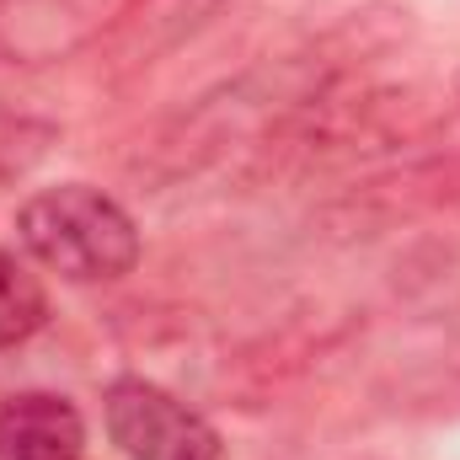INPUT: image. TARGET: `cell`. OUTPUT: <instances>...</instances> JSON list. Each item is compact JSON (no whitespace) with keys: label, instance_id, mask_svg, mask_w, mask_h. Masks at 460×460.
Here are the masks:
<instances>
[{"label":"cell","instance_id":"6da1fadb","mask_svg":"<svg viewBox=\"0 0 460 460\" xmlns=\"http://www.w3.org/2000/svg\"><path fill=\"white\" fill-rule=\"evenodd\" d=\"M22 246L54 268L70 284H102V279H123L139 262V230L118 209L108 193L70 182V188H49L38 199L22 204L16 215Z\"/></svg>","mask_w":460,"mask_h":460},{"label":"cell","instance_id":"7a4b0ae2","mask_svg":"<svg viewBox=\"0 0 460 460\" xmlns=\"http://www.w3.org/2000/svg\"><path fill=\"white\" fill-rule=\"evenodd\" d=\"M102 412L113 445L128 460H220V434L150 380H113Z\"/></svg>","mask_w":460,"mask_h":460},{"label":"cell","instance_id":"3957f363","mask_svg":"<svg viewBox=\"0 0 460 460\" xmlns=\"http://www.w3.org/2000/svg\"><path fill=\"white\" fill-rule=\"evenodd\" d=\"M86 423L65 396L32 391L0 412V460H81Z\"/></svg>","mask_w":460,"mask_h":460},{"label":"cell","instance_id":"277c9868","mask_svg":"<svg viewBox=\"0 0 460 460\" xmlns=\"http://www.w3.org/2000/svg\"><path fill=\"white\" fill-rule=\"evenodd\" d=\"M49 322V295L38 284V273L0 246V348L27 343L38 327Z\"/></svg>","mask_w":460,"mask_h":460}]
</instances>
